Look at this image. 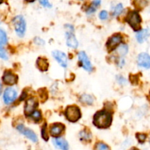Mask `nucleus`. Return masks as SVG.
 <instances>
[{
	"instance_id": "1a4fd4ad",
	"label": "nucleus",
	"mask_w": 150,
	"mask_h": 150,
	"mask_svg": "<svg viewBox=\"0 0 150 150\" xmlns=\"http://www.w3.org/2000/svg\"><path fill=\"white\" fill-rule=\"evenodd\" d=\"M38 106V101L35 98L31 97L26 102L24 106V113L27 116H30L35 111V109Z\"/></svg>"
},
{
	"instance_id": "e433bc0d",
	"label": "nucleus",
	"mask_w": 150,
	"mask_h": 150,
	"mask_svg": "<svg viewBox=\"0 0 150 150\" xmlns=\"http://www.w3.org/2000/svg\"><path fill=\"white\" fill-rule=\"evenodd\" d=\"M25 1L27 2H34V1H35V0H25Z\"/></svg>"
},
{
	"instance_id": "9b49d317",
	"label": "nucleus",
	"mask_w": 150,
	"mask_h": 150,
	"mask_svg": "<svg viewBox=\"0 0 150 150\" xmlns=\"http://www.w3.org/2000/svg\"><path fill=\"white\" fill-rule=\"evenodd\" d=\"M137 63L140 67L150 69V56L147 53H141L138 56Z\"/></svg>"
},
{
	"instance_id": "6e6552de",
	"label": "nucleus",
	"mask_w": 150,
	"mask_h": 150,
	"mask_svg": "<svg viewBox=\"0 0 150 150\" xmlns=\"http://www.w3.org/2000/svg\"><path fill=\"white\" fill-rule=\"evenodd\" d=\"M78 60L80 63V66L83 68L87 71H91L92 66L88 57L87 54L85 53V52H80L78 54Z\"/></svg>"
},
{
	"instance_id": "4468645a",
	"label": "nucleus",
	"mask_w": 150,
	"mask_h": 150,
	"mask_svg": "<svg viewBox=\"0 0 150 150\" xmlns=\"http://www.w3.org/2000/svg\"><path fill=\"white\" fill-rule=\"evenodd\" d=\"M64 125L61 123H54L50 127V132L51 135L54 137H57L62 134L64 130Z\"/></svg>"
},
{
	"instance_id": "9d476101",
	"label": "nucleus",
	"mask_w": 150,
	"mask_h": 150,
	"mask_svg": "<svg viewBox=\"0 0 150 150\" xmlns=\"http://www.w3.org/2000/svg\"><path fill=\"white\" fill-rule=\"evenodd\" d=\"M17 97V92L13 88H8L5 91L3 95V100L5 104L9 105L16 100Z\"/></svg>"
},
{
	"instance_id": "aec40b11",
	"label": "nucleus",
	"mask_w": 150,
	"mask_h": 150,
	"mask_svg": "<svg viewBox=\"0 0 150 150\" xmlns=\"http://www.w3.org/2000/svg\"><path fill=\"white\" fill-rule=\"evenodd\" d=\"M118 54L120 56H125L128 52V47L126 44H121L117 49Z\"/></svg>"
},
{
	"instance_id": "bb28decb",
	"label": "nucleus",
	"mask_w": 150,
	"mask_h": 150,
	"mask_svg": "<svg viewBox=\"0 0 150 150\" xmlns=\"http://www.w3.org/2000/svg\"><path fill=\"white\" fill-rule=\"evenodd\" d=\"M136 138L140 143L143 144L146 141V135L144 133H137Z\"/></svg>"
},
{
	"instance_id": "4c0bfd02",
	"label": "nucleus",
	"mask_w": 150,
	"mask_h": 150,
	"mask_svg": "<svg viewBox=\"0 0 150 150\" xmlns=\"http://www.w3.org/2000/svg\"><path fill=\"white\" fill-rule=\"evenodd\" d=\"M3 1L4 0H0V4H2V2H3Z\"/></svg>"
},
{
	"instance_id": "6ab92c4d",
	"label": "nucleus",
	"mask_w": 150,
	"mask_h": 150,
	"mask_svg": "<svg viewBox=\"0 0 150 150\" xmlns=\"http://www.w3.org/2000/svg\"><path fill=\"white\" fill-rule=\"evenodd\" d=\"M80 138L81 141H90L91 138V135L90 132L87 130H83L80 132Z\"/></svg>"
},
{
	"instance_id": "72a5a7b5",
	"label": "nucleus",
	"mask_w": 150,
	"mask_h": 150,
	"mask_svg": "<svg viewBox=\"0 0 150 150\" xmlns=\"http://www.w3.org/2000/svg\"><path fill=\"white\" fill-rule=\"evenodd\" d=\"M35 43L37 44H40V45H41V44H44V41L41 39H40V38H36L35 40Z\"/></svg>"
},
{
	"instance_id": "393cba45",
	"label": "nucleus",
	"mask_w": 150,
	"mask_h": 150,
	"mask_svg": "<svg viewBox=\"0 0 150 150\" xmlns=\"http://www.w3.org/2000/svg\"><path fill=\"white\" fill-rule=\"evenodd\" d=\"M123 11V5L122 4H118L114 8V11H113V15L115 16H117L120 15L122 13V12Z\"/></svg>"
},
{
	"instance_id": "5701e85b",
	"label": "nucleus",
	"mask_w": 150,
	"mask_h": 150,
	"mask_svg": "<svg viewBox=\"0 0 150 150\" xmlns=\"http://www.w3.org/2000/svg\"><path fill=\"white\" fill-rule=\"evenodd\" d=\"M30 116H31L32 119L35 122H38L41 120V113L38 110H35Z\"/></svg>"
},
{
	"instance_id": "f257e3e1",
	"label": "nucleus",
	"mask_w": 150,
	"mask_h": 150,
	"mask_svg": "<svg viewBox=\"0 0 150 150\" xmlns=\"http://www.w3.org/2000/svg\"><path fill=\"white\" fill-rule=\"evenodd\" d=\"M112 122V115L108 111L100 110L96 112L93 116V123L96 127L100 129H105L110 126Z\"/></svg>"
},
{
	"instance_id": "a211bd4d",
	"label": "nucleus",
	"mask_w": 150,
	"mask_h": 150,
	"mask_svg": "<svg viewBox=\"0 0 150 150\" xmlns=\"http://www.w3.org/2000/svg\"><path fill=\"white\" fill-rule=\"evenodd\" d=\"M80 102H83V104H86V105H91L93 102V99L90 95L84 94L80 98Z\"/></svg>"
},
{
	"instance_id": "f704fd0d",
	"label": "nucleus",
	"mask_w": 150,
	"mask_h": 150,
	"mask_svg": "<svg viewBox=\"0 0 150 150\" xmlns=\"http://www.w3.org/2000/svg\"><path fill=\"white\" fill-rule=\"evenodd\" d=\"M2 84H1V83H0V94L2 93Z\"/></svg>"
},
{
	"instance_id": "0eeeda50",
	"label": "nucleus",
	"mask_w": 150,
	"mask_h": 150,
	"mask_svg": "<svg viewBox=\"0 0 150 150\" xmlns=\"http://www.w3.org/2000/svg\"><path fill=\"white\" fill-rule=\"evenodd\" d=\"M16 129H18V131L19 132H21V134H23L24 135H25L27 138H29L30 140H31L33 142L36 143L38 141V137L35 135L34 132L31 129H28V128L25 127L24 125H19L17 126Z\"/></svg>"
},
{
	"instance_id": "473e14b6",
	"label": "nucleus",
	"mask_w": 150,
	"mask_h": 150,
	"mask_svg": "<svg viewBox=\"0 0 150 150\" xmlns=\"http://www.w3.org/2000/svg\"><path fill=\"white\" fill-rule=\"evenodd\" d=\"M101 4V0H93V3H92V5L95 8L99 6V5Z\"/></svg>"
},
{
	"instance_id": "423d86ee",
	"label": "nucleus",
	"mask_w": 150,
	"mask_h": 150,
	"mask_svg": "<svg viewBox=\"0 0 150 150\" xmlns=\"http://www.w3.org/2000/svg\"><path fill=\"white\" fill-rule=\"evenodd\" d=\"M122 37L119 34H116L110 38L106 44V47L108 51L112 52V50H114L118 47V45L122 42Z\"/></svg>"
},
{
	"instance_id": "cd10ccee",
	"label": "nucleus",
	"mask_w": 150,
	"mask_h": 150,
	"mask_svg": "<svg viewBox=\"0 0 150 150\" xmlns=\"http://www.w3.org/2000/svg\"><path fill=\"white\" fill-rule=\"evenodd\" d=\"M0 58L4 59V60H8V55L5 52V49L0 45Z\"/></svg>"
},
{
	"instance_id": "4be33fe9",
	"label": "nucleus",
	"mask_w": 150,
	"mask_h": 150,
	"mask_svg": "<svg viewBox=\"0 0 150 150\" xmlns=\"http://www.w3.org/2000/svg\"><path fill=\"white\" fill-rule=\"evenodd\" d=\"M148 3V0H134L133 4L136 8H143Z\"/></svg>"
},
{
	"instance_id": "412c9836",
	"label": "nucleus",
	"mask_w": 150,
	"mask_h": 150,
	"mask_svg": "<svg viewBox=\"0 0 150 150\" xmlns=\"http://www.w3.org/2000/svg\"><path fill=\"white\" fill-rule=\"evenodd\" d=\"M7 42H8V37L6 33L3 30L0 29V45L6 44Z\"/></svg>"
},
{
	"instance_id": "2f4dec72",
	"label": "nucleus",
	"mask_w": 150,
	"mask_h": 150,
	"mask_svg": "<svg viewBox=\"0 0 150 150\" xmlns=\"http://www.w3.org/2000/svg\"><path fill=\"white\" fill-rule=\"evenodd\" d=\"M96 8H95V7H93V5H92V6H91L90 8L87 10V13L91 14V13H94L95 11H96Z\"/></svg>"
},
{
	"instance_id": "7c9ffc66",
	"label": "nucleus",
	"mask_w": 150,
	"mask_h": 150,
	"mask_svg": "<svg viewBox=\"0 0 150 150\" xmlns=\"http://www.w3.org/2000/svg\"><path fill=\"white\" fill-rule=\"evenodd\" d=\"M116 78H117L118 82H119L120 84L124 85V84H125V83H127L126 80H125V79L123 77H122V76H117V77H116Z\"/></svg>"
},
{
	"instance_id": "20e7f679",
	"label": "nucleus",
	"mask_w": 150,
	"mask_h": 150,
	"mask_svg": "<svg viewBox=\"0 0 150 150\" xmlns=\"http://www.w3.org/2000/svg\"><path fill=\"white\" fill-rule=\"evenodd\" d=\"M13 23L16 34L19 37H23L26 31V22L24 17L21 16H17L13 20Z\"/></svg>"
},
{
	"instance_id": "c9c22d12",
	"label": "nucleus",
	"mask_w": 150,
	"mask_h": 150,
	"mask_svg": "<svg viewBox=\"0 0 150 150\" xmlns=\"http://www.w3.org/2000/svg\"><path fill=\"white\" fill-rule=\"evenodd\" d=\"M129 150H140V149H138V148H135V147H132V148H131Z\"/></svg>"
},
{
	"instance_id": "f3484780",
	"label": "nucleus",
	"mask_w": 150,
	"mask_h": 150,
	"mask_svg": "<svg viewBox=\"0 0 150 150\" xmlns=\"http://www.w3.org/2000/svg\"><path fill=\"white\" fill-rule=\"evenodd\" d=\"M37 66L38 68L40 69L41 71H47L49 68V63L47 61V59L43 58V57H39V58L37 60Z\"/></svg>"
},
{
	"instance_id": "c85d7f7f",
	"label": "nucleus",
	"mask_w": 150,
	"mask_h": 150,
	"mask_svg": "<svg viewBox=\"0 0 150 150\" xmlns=\"http://www.w3.org/2000/svg\"><path fill=\"white\" fill-rule=\"evenodd\" d=\"M99 18L102 20H106L108 18V13L107 11H102L99 13Z\"/></svg>"
},
{
	"instance_id": "f03ea898",
	"label": "nucleus",
	"mask_w": 150,
	"mask_h": 150,
	"mask_svg": "<svg viewBox=\"0 0 150 150\" xmlns=\"http://www.w3.org/2000/svg\"><path fill=\"white\" fill-rule=\"evenodd\" d=\"M64 115L68 121L70 122H76L81 118V112L80 108L75 105H71L66 109Z\"/></svg>"
},
{
	"instance_id": "dca6fc26",
	"label": "nucleus",
	"mask_w": 150,
	"mask_h": 150,
	"mask_svg": "<svg viewBox=\"0 0 150 150\" xmlns=\"http://www.w3.org/2000/svg\"><path fill=\"white\" fill-rule=\"evenodd\" d=\"M54 146L60 150H69V144L63 138H57L53 141Z\"/></svg>"
},
{
	"instance_id": "a878e982",
	"label": "nucleus",
	"mask_w": 150,
	"mask_h": 150,
	"mask_svg": "<svg viewBox=\"0 0 150 150\" xmlns=\"http://www.w3.org/2000/svg\"><path fill=\"white\" fill-rule=\"evenodd\" d=\"M46 127H47V124H45V125L43 126L42 129H41V135H42V138H44L45 141H48L49 137H48V135H47V129H46Z\"/></svg>"
},
{
	"instance_id": "39448f33",
	"label": "nucleus",
	"mask_w": 150,
	"mask_h": 150,
	"mask_svg": "<svg viewBox=\"0 0 150 150\" xmlns=\"http://www.w3.org/2000/svg\"><path fill=\"white\" fill-rule=\"evenodd\" d=\"M69 28H67L68 31L66 32V44H67L68 47H71V48L76 49L78 47V41H77V38L74 35V29L73 27L71 25H67Z\"/></svg>"
},
{
	"instance_id": "f8f14e48",
	"label": "nucleus",
	"mask_w": 150,
	"mask_h": 150,
	"mask_svg": "<svg viewBox=\"0 0 150 150\" xmlns=\"http://www.w3.org/2000/svg\"><path fill=\"white\" fill-rule=\"evenodd\" d=\"M3 82L6 85H9V86H13V85L16 84L17 83V80L18 77L16 74H14L12 71H6L4 73L3 77H2Z\"/></svg>"
},
{
	"instance_id": "c756f323",
	"label": "nucleus",
	"mask_w": 150,
	"mask_h": 150,
	"mask_svg": "<svg viewBox=\"0 0 150 150\" xmlns=\"http://www.w3.org/2000/svg\"><path fill=\"white\" fill-rule=\"evenodd\" d=\"M40 3L41 4V5L45 8H51L52 5L50 3L49 0H39Z\"/></svg>"
},
{
	"instance_id": "58836bf2",
	"label": "nucleus",
	"mask_w": 150,
	"mask_h": 150,
	"mask_svg": "<svg viewBox=\"0 0 150 150\" xmlns=\"http://www.w3.org/2000/svg\"><path fill=\"white\" fill-rule=\"evenodd\" d=\"M149 142H150V140H149Z\"/></svg>"
},
{
	"instance_id": "b1692460",
	"label": "nucleus",
	"mask_w": 150,
	"mask_h": 150,
	"mask_svg": "<svg viewBox=\"0 0 150 150\" xmlns=\"http://www.w3.org/2000/svg\"><path fill=\"white\" fill-rule=\"evenodd\" d=\"M95 150H110V147L106 144L102 142H99L95 146Z\"/></svg>"
},
{
	"instance_id": "7ed1b4c3",
	"label": "nucleus",
	"mask_w": 150,
	"mask_h": 150,
	"mask_svg": "<svg viewBox=\"0 0 150 150\" xmlns=\"http://www.w3.org/2000/svg\"><path fill=\"white\" fill-rule=\"evenodd\" d=\"M126 21L135 31H138L141 29V18L137 11H133L128 13Z\"/></svg>"
},
{
	"instance_id": "ddd939ff",
	"label": "nucleus",
	"mask_w": 150,
	"mask_h": 150,
	"mask_svg": "<svg viewBox=\"0 0 150 150\" xmlns=\"http://www.w3.org/2000/svg\"><path fill=\"white\" fill-rule=\"evenodd\" d=\"M52 55L62 67L65 68L67 66V57H66L65 53L62 52L60 51H53Z\"/></svg>"
},
{
	"instance_id": "2eb2a0df",
	"label": "nucleus",
	"mask_w": 150,
	"mask_h": 150,
	"mask_svg": "<svg viewBox=\"0 0 150 150\" xmlns=\"http://www.w3.org/2000/svg\"><path fill=\"white\" fill-rule=\"evenodd\" d=\"M150 36V30L149 29H144L138 32L136 35L137 41L139 43H143Z\"/></svg>"
}]
</instances>
